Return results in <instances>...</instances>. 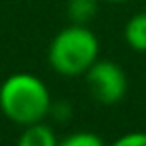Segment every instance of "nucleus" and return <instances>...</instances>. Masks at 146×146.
<instances>
[{
    "mask_svg": "<svg viewBox=\"0 0 146 146\" xmlns=\"http://www.w3.org/2000/svg\"><path fill=\"white\" fill-rule=\"evenodd\" d=\"M100 2H108V4H124V2H130V0H100Z\"/></svg>",
    "mask_w": 146,
    "mask_h": 146,
    "instance_id": "10",
    "label": "nucleus"
},
{
    "mask_svg": "<svg viewBox=\"0 0 146 146\" xmlns=\"http://www.w3.org/2000/svg\"><path fill=\"white\" fill-rule=\"evenodd\" d=\"M50 114H54V116H56V120H68V118H70V104H68L66 100H62L60 104L52 100Z\"/></svg>",
    "mask_w": 146,
    "mask_h": 146,
    "instance_id": "9",
    "label": "nucleus"
},
{
    "mask_svg": "<svg viewBox=\"0 0 146 146\" xmlns=\"http://www.w3.org/2000/svg\"><path fill=\"white\" fill-rule=\"evenodd\" d=\"M100 42L88 24H68L58 30L48 46L50 68L66 78L84 76L98 60Z\"/></svg>",
    "mask_w": 146,
    "mask_h": 146,
    "instance_id": "2",
    "label": "nucleus"
},
{
    "mask_svg": "<svg viewBox=\"0 0 146 146\" xmlns=\"http://www.w3.org/2000/svg\"><path fill=\"white\" fill-rule=\"evenodd\" d=\"M100 0H68L66 14L72 24H88L98 12Z\"/></svg>",
    "mask_w": 146,
    "mask_h": 146,
    "instance_id": "6",
    "label": "nucleus"
},
{
    "mask_svg": "<svg viewBox=\"0 0 146 146\" xmlns=\"http://www.w3.org/2000/svg\"><path fill=\"white\" fill-rule=\"evenodd\" d=\"M124 42L134 52H146V10L132 14L124 24Z\"/></svg>",
    "mask_w": 146,
    "mask_h": 146,
    "instance_id": "4",
    "label": "nucleus"
},
{
    "mask_svg": "<svg viewBox=\"0 0 146 146\" xmlns=\"http://www.w3.org/2000/svg\"><path fill=\"white\" fill-rule=\"evenodd\" d=\"M58 146H106V144L98 134L80 130V132H72L66 138L58 140Z\"/></svg>",
    "mask_w": 146,
    "mask_h": 146,
    "instance_id": "7",
    "label": "nucleus"
},
{
    "mask_svg": "<svg viewBox=\"0 0 146 146\" xmlns=\"http://www.w3.org/2000/svg\"><path fill=\"white\" fill-rule=\"evenodd\" d=\"M16 146H58V138L48 124L36 122V124L24 126Z\"/></svg>",
    "mask_w": 146,
    "mask_h": 146,
    "instance_id": "5",
    "label": "nucleus"
},
{
    "mask_svg": "<svg viewBox=\"0 0 146 146\" xmlns=\"http://www.w3.org/2000/svg\"><path fill=\"white\" fill-rule=\"evenodd\" d=\"M108 146H146V132H128Z\"/></svg>",
    "mask_w": 146,
    "mask_h": 146,
    "instance_id": "8",
    "label": "nucleus"
},
{
    "mask_svg": "<svg viewBox=\"0 0 146 146\" xmlns=\"http://www.w3.org/2000/svg\"><path fill=\"white\" fill-rule=\"evenodd\" d=\"M90 96L102 106L118 104L128 90V78L120 64L112 60H96L84 74Z\"/></svg>",
    "mask_w": 146,
    "mask_h": 146,
    "instance_id": "3",
    "label": "nucleus"
},
{
    "mask_svg": "<svg viewBox=\"0 0 146 146\" xmlns=\"http://www.w3.org/2000/svg\"><path fill=\"white\" fill-rule=\"evenodd\" d=\"M50 90L44 80L34 74L16 72L0 84V110L10 122L22 128L44 122V118L50 116Z\"/></svg>",
    "mask_w": 146,
    "mask_h": 146,
    "instance_id": "1",
    "label": "nucleus"
}]
</instances>
